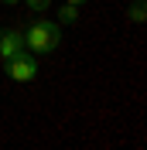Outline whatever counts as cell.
<instances>
[{
	"label": "cell",
	"mask_w": 147,
	"mask_h": 150,
	"mask_svg": "<svg viewBox=\"0 0 147 150\" xmlns=\"http://www.w3.org/2000/svg\"><path fill=\"white\" fill-rule=\"evenodd\" d=\"M24 4H28V10H34V14H41V10L51 7V0H24Z\"/></svg>",
	"instance_id": "obj_5"
},
{
	"label": "cell",
	"mask_w": 147,
	"mask_h": 150,
	"mask_svg": "<svg viewBox=\"0 0 147 150\" xmlns=\"http://www.w3.org/2000/svg\"><path fill=\"white\" fill-rule=\"evenodd\" d=\"M65 4H72V7H82V4H86V0H65Z\"/></svg>",
	"instance_id": "obj_7"
},
{
	"label": "cell",
	"mask_w": 147,
	"mask_h": 150,
	"mask_svg": "<svg viewBox=\"0 0 147 150\" xmlns=\"http://www.w3.org/2000/svg\"><path fill=\"white\" fill-rule=\"evenodd\" d=\"M58 21H62V24H75V21H79V7H72V4H65V7L58 10Z\"/></svg>",
	"instance_id": "obj_4"
},
{
	"label": "cell",
	"mask_w": 147,
	"mask_h": 150,
	"mask_svg": "<svg viewBox=\"0 0 147 150\" xmlns=\"http://www.w3.org/2000/svg\"><path fill=\"white\" fill-rule=\"evenodd\" d=\"M4 72L14 79V82H31L38 75V55L34 51H17L4 62Z\"/></svg>",
	"instance_id": "obj_2"
},
{
	"label": "cell",
	"mask_w": 147,
	"mask_h": 150,
	"mask_svg": "<svg viewBox=\"0 0 147 150\" xmlns=\"http://www.w3.org/2000/svg\"><path fill=\"white\" fill-rule=\"evenodd\" d=\"M0 31H4V28H0Z\"/></svg>",
	"instance_id": "obj_9"
},
{
	"label": "cell",
	"mask_w": 147,
	"mask_h": 150,
	"mask_svg": "<svg viewBox=\"0 0 147 150\" xmlns=\"http://www.w3.org/2000/svg\"><path fill=\"white\" fill-rule=\"evenodd\" d=\"M58 41H62V24H55V21H34V24L24 31V48H31L34 55L55 51Z\"/></svg>",
	"instance_id": "obj_1"
},
{
	"label": "cell",
	"mask_w": 147,
	"mask_h": 150,
	"mask_svg": "<svg viewBox=\"0 0 147 150\" xmlns=\"http://www.w3.org/2000/svg\"><path fill=\"white\" fill-rule=\"evenodd\" d=\"M4 4H10V7H14V4H21V0H4Z\"/></svg>",
	"instance_id": "obj_8"
},
{
	"label": "cell",
	"mask_w": 147,
	"mask_h": 150,
	"mask_svg": "<svg viewBox=\"0 0 147 150\" xmlns=\"http://www.w3.org/2000/svg\"><path fill=\"white\" fill-rule=\"evenodd\" d=\"M130 17H133V21H144V0H137V4L130 7Z\"/></svg>",
	"instance_id": "obj_6"
},
{
	"label": "cell",
	"mask_w": 147,
	"mask_h": 150,
	"mask_svg": "<svg viewBox=\"0 0 147 150\" xmlns=\"http://www.w3.org/2000/svg\"><path fill=\"white\" fill-rule=\"evenodd\" d=\"M17 51H24V31H17V28L0 31V58L7 62V58L17 55Z\"/></svg>",
	"instance_id": "obj_3"
}]
</instances>
